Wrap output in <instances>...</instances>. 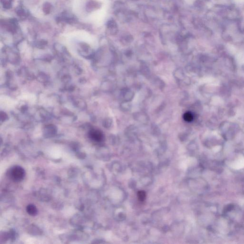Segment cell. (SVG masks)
Returning <instances> with one entry per match:
<instances>
[{
  "label": "cell",
  "instance_id": "cell-1",
  "mask_svg": "<svg viewBox=\"0 0 244 244\" xmlns=\"http://www.w3.org/2000/svg\"><path fill=\"white\" fill-rule=\"evenodd\" d=\"M25 175V172L23 168L20 166H14L10 169L9 176L14 182H19L23 180Z\"/></svg>",
  "mask_w": 244,
  "mask_h": 244
},
{
  "label": "cell",
  "instance_id": "cell-2",
  "mask_svg": "<svg viewBox=\"0 0 244 244\" xmlns=\"http://www.w3.org/2000/svg\"><path fill=\"white\" fill-rule=\"evenodd\" d=\"M17 23L15 20L11 19L8 23L5 24V26L8 31L14 33L16 30Z\"/></svg>",
  "mask_w": 244,
  "mask_h": 244
},
{
  "label": "cell",
  "instance_id": "cell-3",
  "mask_svg": "<svg viewBox=\"0 0 244 244\" xmlns=\"http://www.w3.org/2000/svg\"><path fill=\"white\" fill-rule=\"evenodd\" d=\"M90 135L92 139L97 142H100L102 140V134L99 131H92L90 133Z\"/></svg>",
  "mask_w": 244,
  "mask_h": 244
},
{
  "label": "cell",
  "instance_id": "cell-4",
  "mask_svg": "<svg viewBox=\"0 0 244 244\" xmlns=\"http://www.w3.org/2000/svg\"><path fill=\"white\" fill-rule=\"evenodd\" d=\"M26 211L31 216H35L38 213V210L36 206L33 204H29L26 207Z\"/></svg>",
  "mask_w": 244,
  "mask_h": 244
},
{
  "label": "cell",
  "instance_id": "cell-5",
  "mask_svg": "<svg viewBox=\"0 0 244 244\" xmlns=\"http://www.w3.org/2000/svg\"><path fill=\"white\" fill-rule=\"evenodd\" d=\"M137 196L139 200L143 201L146 198V193L145 191H140L138 192Z\"/></svg>",
  "mask_w": 244,
  "mask_h": 244
},
{
  "label": "cell",
  "instance_id": "cell-6",
  "mask_svg": "<svg viewBox=\"0 0 244 244\" xmlns=\"http://www.w3.org/2000/svg\"><path fill=\"white\" fill-rule=\"evenodd\" d=\"M12 0H1V3L4 8H10L11 6V3Z\"/></svg>",
  "mask_w": 244,
  "mask_h": 244
},
{
  "label": "cell",
  "instance_id": "cell-7",
  "mask_svg": "<svg viewBox=\"0 0 244 244\" xmlns=\"http://www.w3.org/2000/svg\"><path fill=\"white\" fill-rule=\"evenodd\" d=\"M51 10V5L49 3H45L44 6V11L45 14H48Z\"/></svg>",
  "mask_w": 244,
  "mask_h": 244
},
{
  "label": "cell",
  "instance_id": "cell-8",
  "mask_svg": "<svg viewBox=\"0 0 244 244\" xmlns=\"http://www.w3.org/2000/svg\"><path fill=\"white\" fill-rule=\"evenodd\" d=\"M192 116L191 113H186V115H185V119L187 121H191V120H192Z\"/></svg>",
  "mask_w": 244,
  "mask_h": 244
},
{
  "label": "cell",
  "instance_id": "cell-9",
  "mask_svg": "<svg viewBox=\"0 0 244 244\" xmlns=\"http://www.w3.org/2000/svg\"><path fill=\"white\" fill-rule=\"evenodd\" d=\"M17 14L20 16H25V12L23 10H18V12H17Z\"/></svg>",
  "mask_w": 244,
  "mask_h": 244
}]
</instances>
